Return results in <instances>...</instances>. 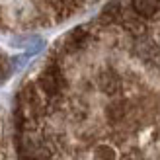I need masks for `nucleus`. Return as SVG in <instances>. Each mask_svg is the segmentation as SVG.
Masks as SVG:
<instances>
[{"mask_svg":"<svg viewBox=\"0 0 160 160\" xmlns=\"http://www.w3.org/2000/svg\"><path fill=\"white\" fill-rule=\"evenodd\" d=\"M0 160H6V133H4V117L0 111Z\"/></svg>","mask_w":160,"mask_h":160,"instance_id":"f257e3e1","label":"nucleus"}]
</instances>
